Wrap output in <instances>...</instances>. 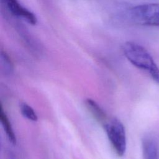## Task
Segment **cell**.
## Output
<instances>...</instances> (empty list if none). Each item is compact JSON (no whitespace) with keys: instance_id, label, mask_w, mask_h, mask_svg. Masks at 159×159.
Here are the masks:
<instances>
[{"instance_id":"277c9868","label":"cell","mask_w":159,"mask_h":159,"mask_svg":"<svg viewBox=\"0 0 159 159\" xmlns=\"http://www.w3.org/2000/svg\"><path fill=\"white\" fill-rule=\"evenodd\" d=\"M1 2L5 8L13 16L22 18L32 25L37 24V18L35 14L24 7L18 0H1Z\"/></svg>"},{"instance_id":"7a4b0ae2","label":"cell","mask_w":159,"mask_h":159,"mask_svg":"<svg viewBox=\"0 0 159 159\" xmlns=\"http://www.w3.org/2000/svg\"><path fill=\"white\" fill-rule=\"evenodd\" d=\"M129 16L138 24L159 26V3H145L134 6L129 9Z\"/></svg>"},{"instance_id":"52a82bcc","label":"cell","mask_w":159,"mask_h":159,"mask_svg":"<svg viewBox=\"0 0 159 159\" xmlns=\"http://www.w3.org/2000/svg\"><path fill=\"white\" fill-rule=\"evenodd\" d=\"M144 153L146 159H158V152L155 143L147 140L144 143Z\"/></svg>"},{"instance_id":"6da1fadb","label":"cell","mask_w":159,"mask_h":159,"mask_svg":"<svg viewBox=\"0 0 159 159\" xmlns=\"http://www.w3.org/2000/svg\"><path fill=\"white\" fill-rule=\"evenodd\" d=\"M122 51L127 59L138 68L149 73L158 68L150 53L142 45L134 42H127L122 45Z\"/></svg>"},{"instance_id":"3957f363","label":"cell","mask_w":159,"mask_h":159,"mask_svg":"<svg viewBox=\"0 0 159 159\" xmlns=\"http://www.w3.org/2000/svg\"><path fill=\"white\" fill-rule=\"evenodd\" d=\"M104 127L116 153L119 156H123L126 150L127 140L122 123L117 119L113 118L108 120Z\"/></svg>"},{"instance_id":"5b68a950","label":"cell","mask_w":159,"mask_h":159,"mask_svg":"<svg viewBox=\"0 0 159 159\" xmlns=\"http://www.w3.org/2000/svg\"><path fill=\"white\" fill-rule=\"evenodd\" d=\"M86 105L89 111L91 112L94 119L103 126L107 122V117L104 111L96 103L91 99H87Z\"/></svg>"},{"instance_id":"9c48e42d","label":"cell","mask_w":159,"mask_h":159,"mask_svg":"<svg viewBox=\"0 0 159 159\" xmlns=\"http://www.w3.org/2000/svg\"><path fill=\"white\" fill-rule=\"evenodd\" d=\"M1 68L5 73H11L13 70V65L11 58L7 53L3 50L1 52Z\"/></svg>"},{"instance_id":"30bf717a","label":"cell","mask_w":159,"mask_h":159,"mask_svg":"<svg viewBox=\"0 0 159 159\" xmlns=\"http://www.w3.org/2000/svg\"><path fill=\"white\" fill-rule=\"evenodd\" d=\"M152 79L157 83L159 84V68L150 73Z\"/></svg>"},{"instance_id":"8992f818","label":"cell","mask_w":159,"mask_h":159,"mask_svg":"<svg viewBox=\"0 0 159 159\" xmlns=\"http://www.w3.org/2000/svg\"><path fill=\"white\" fill-rule=\"evenodd\" d=\"M0 120H1V122L2 125V127L6 134V135L9 140L12 144H16V135L14 132L12 125L6 112H4L2 105H1V107H0Z\"/></svg>"},{"instance_id":"ba28073f","label":"cell","mask_w":159,"mask_h":159,"mask_svg":"<svg viewBox=\"0 0 159 159\" xmlns=\"http://www.w3.org/2000/svg\"><path fill=\"white\" fill-rule=\"evenodd\" d=\"M20 110L22 114L25 118L32 121H37L38 117L34 110L27 104L22 102L20 105Z\"/></svg>"}]
</instances>
